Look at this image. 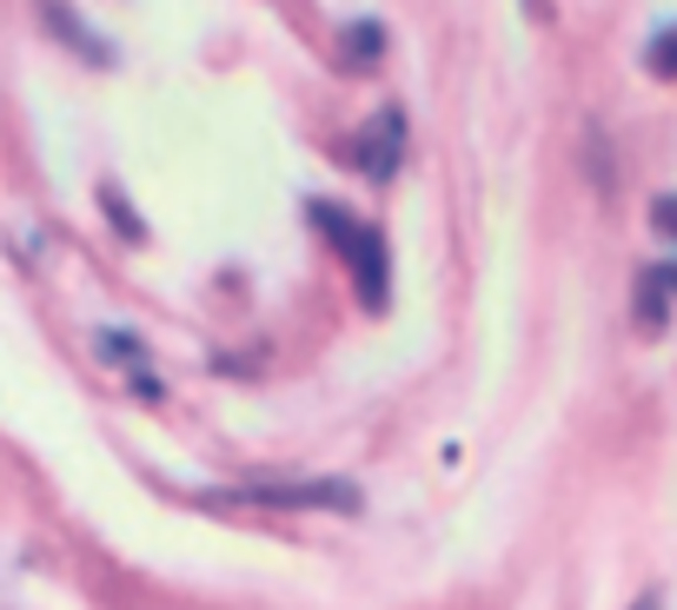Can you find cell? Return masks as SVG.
Returning <instances> with one entry per match:
<instances>
[{
    "mask_svg": "<svg viewBox=\"0 0 677 610\" xmlns=\"http://www.w3.org/2000/svg\"><path fill=\"white\" fill-rule=\"evenodd\" d=\"M306 219L346 252V266H352V286H359V306L366 312H386V299H392V259H386V232L379 226H359L352 213H339L332 199H312L306 206Z\"/></svg>",
    "mask_w": 677,
    "mask_h": 610,
    "instance_id": "cell-1",
    "label": "cell"
},
{
    "mask_svg": "<svg viewBox=\"0 0 677 610\" xmlns=\"http://www.w3.org/2000/svg\"><path fill=\"white\" fill-rule=\"evenodd\" d=\"M406 146H412V133H406V113L399 106H379L359 133H352V146H346V159L366 173V179H392L399 166H406Z\"/></svg>",
    "mask_w": 677,
    "mask_h": 610,
    "instance_id": "cell-2",
    "label": "cell"
},
{
    "mask_svg": "<svg viewBox=\"0 0 677 610\" xmlns=\"http://www.w3.org/2000/svg\"><path fill=\"white\" fill-rule=\"evenodd\" d=\"M233 505H326V511H359V485H339V478H319V485H246L233 492Z\"/></svg>",
    "mask_w": 677,
    "mask_h": 610,
    "instance_id": "cell-3",
    "label": "cell"
},
{
    "mask_svg": "<svg viewBox=\"0 0 677 610\" xmlns=\"http://www.w3.org/2000/svg\"><path fill=\"white\" fill-rule=\"evenodd\" d=\"M665 306H671V299H665V279L645 272V279H638V325H645V332H665Z\"/></svg>",
    "mask_w": 677,
    "mask_h": 610,
    "instance_id": "cell-4",
    "label": "cell"
},
{
    "mask_svg": "<svg viewBox=\"0 0 677 610\" xmlns=\"http://www.w3.org/2000/svg\"><path fill=\"white\" fill-rule=\"evenodd\" d=\"M379 40H386V33H379V20H366V27H352V33H346V60H352V66H372V60L386 53Z\"/></svg>",
    "mask_w": 677,
    "mask_h": 610,
    "instance_id": "cell-5",
    "label": "cell"
},
{
    "mask_svg": "<svg viewBox=\"0 0 677 610\" xmlns=\"http://www.w3.org/2000/svg\"><path fill=\"white\" fill-rule=\"evenodd\" d=\"M100 206H106V219H113L126 239H146V226L133 219V206H126V193H120V186H100Z\"/></svg>",
    "mask_w": 677,
    "mask_h": 610,
    "instance_id": "cell-6",
    "label": "cell"
},
{
    "mask_svg": "<svg viewBox=\"0 0 677 610\" xmlns=\"http://www.w3.org/2000/svg\"><path fill=\"white\" fill-rule=\"evenodd\" d=\"M645 66H652L658 80H677V27H665V33L645 46Z\"/></svg>",
    "mask_w": 677,
    "mask_h": 610,
    "instance_id": "cell-7",
    "label": "cell"
},
{
    "mask_svg": "<svg viewBox=\"0 0 677 610\" xmlns=\"http://www.w3.org/2000/svg\"><path fill=\"white\" fill-rule=\"evenodd\" d=\"M652 226H658L665 239H677V193H658V206H652Z\"/></svg>",
    "mask_w": 677,
    "mask_h": 610,
    "instance_id": "cell-8",
    "label": "cell"
},
{
    "mask_svg": "<svg viewBox=\"0 0 677 610\" xmlns=\"http://www.w3.org/2000/svg\"><path fill=\"white\" fill-rule=\"evenodd\" d=\"M665 604V598H658V591H645V598H638V610H658Z\"/></svg>",
    "mask_w": 677,
    "mask_h": 610,
    "instance_id": "cell-9",
    "label": "cell"
}]
</instances>
